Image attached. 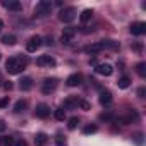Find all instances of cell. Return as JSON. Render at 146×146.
<instances>
[{
	"label": "cell",
	"mask_w": 146,
	"mask_h": 146,
	"mask_svg": "<svg viewBox=\"0 0 146 146\" xmlns=\"http://www.w3.org/2000/svg\"><path fill=\"white\" fill-rule=\"evenodd\" d=\"M26 67H28V57H23V55L9 57L5 62V70L9 74H21Z\"/></svg>",
	"instance_id": "obj_1"
},
{
	"label": "cell",
	"mask_w": 146,
	"mask_h": 146,
	"mask_svg": "<svg viewBox=\"0 0 146 146\" xmlns=\"http://www.w3.org/2000/svg\"><path fill=\"white\" fill-rule=\"evenodd\" d=\"M52 7L53 5H52L50 0H41V2H38L36 7H35V14L38 17H45V16H48L52 12Z\"/></svg>",
	"instance_id": "obj_2"
},
{
	"label": "cell",
	"mask_w": 146,
	"mask_h": 146,
	"mask_svg": "<svg viewBox=\"0 0 146 146\" xmlns=\"http://www.w3.org/2000/svg\"><path fill=\"white\" fill-rule=\"evenodd\" d=\"M58 19H60L62 23H65V24L72 23V21L76 19V9H74V7H64V9L60 11V14H58Z\"/></svg>",
	"instance_id": "obj_3"
},
{
	"label": "cell",
	"mask_w": 146,
	"mask_h": 146,
	"mask_svg": "<svg viewBox=\"0 0 146 146\" xmlns=\"http://www.w3.org/2000/svg\"><path fill=\"white\" fill-rule=\"evenodd\" d=\"M41 45H43V38L38 36V35H35V36H31V38L26 41V50H28V52H36Z\"/></svg>",
	"instance_id": "obj_4"
},
{
	"label": "cell",
	"mask_w": 146,
	"mask_h": 146,
	"mask_svg": "<svg viewBox=\"0 0 146 146\" xmlns=\"http://www.w3.org/2000/svg\"><path fill=\"white\" fill-rule=\"evenodd\" d=\"M57 90V79L55 78H46V79H43V83H41V91L45 93V95H50V93H53Z\"/></svg>",
	"instance_id": "obj_5"
},
{
	"label": "cell",
	"mask_w": 146,
	"mask_h": 146,
	"mask_svg": "<svg viewBox=\"0 0 146 146\" xmlns=\"http://www.w3.org/2000/svg\"><path fill=\"white\" fill-rule=\"evenodd\" d=\"M95 72L98 76H112L113 74V67L110 64H96L95 65Z\"/></svg>",
	"instance_id": "obj_6"
},
{
	"label": "cell",
	"mask_w": 146,
	"mask_h": 146,
	"mask_svg": "<svg viewBox=\"0 0 146 146\" xmlns=\"http://www.w3.org/2000/svg\"><path fill=\"white\" fill-rule=\"evenodd\" d=\"M76 36V28H72V26H67V28H64V31H62V36H60V40H62V43H70L72 41V38Z\"/></svg>",
	"instance_id": "obj_7"
},
{
	"label": "cell",
	"mask_w": 146,
	"mask_h": 146,
	"mask_svg": "<svg viewBox=\"0 0 146 146\" xmlns=\"http://www.w3.org/2000/svg\"><path fill=\"white\" fill-rule=\"evenodd\" d=\"M129 29H131V33H132L134 36H141V35L146 33V23H143V21H136V23L131 24Z\"/></svg>",
	"instance_id": "obj_8"
},
{
	"label": "cell",
	"mask_w": 146,
	"mask_h": 146,
	"mask_svg": "<svg viewBox=\"0 0 146 146\" xmlns=\"http://www.w3.org/2000/svg\"><path fill=\"white\" fill-rule=\"evenodd\" d=\"M83 83V74H79V72H74V74H70L67 79H65V84L69 88H76Z\"/></svg>",
	"instance_id": "obj_9"
},
{
	"label": "cell",
	"mask_w": 146,
	"mask_h": 146,
	"mask_svg": "<svg viewBox=\"0 0 146 146\" xmlns=\"http://www.w3.org/2000/svg\"><path fill=\"white\" fill-rule=\"evenodd\" d=\"M36 65L38 67H53L55 65V58L50 55H40L36 58Z\"/></svg>",
	"instance_id": "obj_10"
},
{
	"label": "cell",
	"mask_w": 146,
	"mask_h": 146,
	"mask_svg": "<svg viewBox=\"0 0 146 146\" xmlns=\"http://www.w3.org/2000/svg\"><path fill=\"white\" fill-rule=\"evenodd\" d=\"M35 115H36L38 119H46V117L50 115V107H48L46 103H40V105H36V108H35Z\"/></svg>",
	"instance_id": "obj_11"
},
{
	"label": "cell",
	"mask_w": 146,
	"mask_h": 146,
	"mask_svg": "<svg viewBox=\"0 0 146 146\" xmlns=\"http://www.w3.org/2000/svg\"><path fill=\"white\" fill-rule=\"evenodd\" d=\"M112 102H113L112 93L108 90H100V103L103 107H108V105H112Z\"/></svg>",
	"instance_id": "obj_12"
},
{
	"label": "cell",
	"mask_w": 146,
	"mask_h": 146,
	"mask_svg": "<svg viewBox=\"0 0 146 146\" xmlns=\"http://www.w3.org/2000/svg\"><path fill=\"white\" fill-rule=\"evenodd\" d=\"M102 50H105L103 45H102V41H98V43H91V45L84 46V52H86V53H91V55H96V53H100Z\"/></svg>",
	"instance_id": "obj_13"
},
{
	"label": "cell",
	"mask_w": 146,
	"mask_h": 146,
	"mask_svg": "<svg viewBox=\"0 0 146 146\" xmlns=\"http://www.w3.org/2000/svg\"><path fill=\"white\" fill-rule=\"evenodd\" d=\"M19 88H21V91H29V90L33 88V79L28 78V76L21 78V81H19Z\"/></svg>",
	"instance_id": "obj_14"
},
{
	"label": "cell",
	"mask_w": 146,
	"mask_h": 146,
	"mask_svg": "<svg viewBox=\"0 0 146 146\" xmlns=\"http://www.w3.org/2000/svg\"><path fill=\"white\" fill-rule=\"evenodd\" d=\"M2 5H4L5 9H9V11H16V12H19V11L23 9L21 2H16V0H9V2H2Z\"/></svg>",
	"instance_id": "obj_15"
},
{
	"label": "cell",
	"mask_w": 146,
	"mask_h": 146,
	"mask_svg": "<svg viewBox=\"0 0 146 146\" xmlns=\"http://www.w3.org/2000/svg\"><path fill=\"white\" fill-rule=\"evenodd\" d=\"M93 19V11L91 9H84L81 14H79V21H81V24H86V23H90Z\"/></svg>",
	"instance_id": "obj_16"
},
{
	"label": "cell",
	"mask_w": 146,
	"mask_h": 146,
	"mask_svg": "<svg viewBox=\"0 0 146 146\" xmlns=\"http://www.w3.org/2000/svg\"><path fill=\"white\" fill-rule=\"evenodd\" d=\"M139 117H137V113L136 112H131L129 115H125V117H120L119 119V122H122V124H132L134 120H137Z\"/></svg>",
	"instance_id": "obj_17"
},
{
	"label": "cell",
	"mask_w": 146,
	"mask_h": 146,
	"mask_svg": "<svg viewBox=\"0 0 146 146\" xmlns=\"http://www.w3.org/2000/svg\"><path fill=\"white\" fill-rule=\"evenodd\" d=\"M78 105H79V100L78 98H67L64 102V107L62 108H76Z\"/></svg>",
	"instance_id": "obj_18"
},
{
	"label": "cell",
	"mask_w": 146,
	"mask_h": 146,
	"mask_svg": "<svg viewBox=\"0 0 146 146\" xmlns=\"http://www.w3.org/2000/svg\"><path fill=\"white\" fill-rule=\"evenodd\" d=\"M16 41H17V38L14 36V35H5V36H2V43L4 45H16Z\"/></svg>",
	"instance_id": "obj_19"
},
{
	"label": "cell",
	"mask_w": 146,
	"mask_h": 146,
	"mask_svg": "<svg viewBox=\"0 0 146 146\" xmlns=\"http://www.w3.org/2000/svg\"><path fill=\"white\" fill-rule=\"evenodd\" d=\"M129 84H131V79H129L127 76H122V78L117 81V86H119L120 90H125V88H129Z\"/></svg>",
	"instance_id": "obj_20"
},
{
	"label": "cell",
	"mask_w": 146,
	"mask_h": 146,
	"mask_svg": "<svg viewBox=\"0 0 146 146\" xmlns=\"http://www.w3.org/2000/svg\"><path fill=\"white\" fill-rule=\"evenodd\" d=\"M26 107H28V102H26V100H19V102L14 105V112H16V113H21V112H24Z\"/></svg>",
	"instance_id": "obj_21"
},
{
	"label": "cell",
	"mask_w": 146,
	"mask_h": 146,
	"mask_svg": "<svg viewBox=\"0 0 146 146\" xmlns=\"http://www.w3.org/2000/svg\"><path fill=\"white\" fill-rule=\"evenodd\" d=\"M35 141H36V144H38V146H45V144H46V141H48V136H46V134H43V132H40V134H36Z\"/></svg>",
	"instance_id": "obj_22"
},
{
	"label": "cell",
	"mask_w": 146,
	"mask_h": 146,
	"mask_svg": "<svg viewBox=\"0 0 146 146\" xmlns=\"http://www.w3.org/2000/svg\"><path fill=\"white\" fill-rule=\"evenodd\" d=\"M0 146H14V137H12V136H4V137H0Z\"/></svg>",
	"instance_id": "obj_23"
},
{
	"label": "cell",
	"mask_w": 146,
	"mask_h": 146,
	"mask_svg": "<svg viewBox=\"0 0 146 146\" xmlns=\"http://www.w3.org/2000/svg\"><path fill=\"white\" fill-rule=\"evenodd\" d=\"M78 124H79V119H78V117H70V119L67 120V129H69V131H74V129L78 127Z\"/></svg>",
	"instance_id": "obj_24"
},
{
	"label": "cell",
	"mask_w": 146,
	"mask_h": 146,
	"mask_svg": "<svg viewBox=\"0 0 146 146\" xmlns=\"http://www.w3.org/2000/svg\"><path fill=\"white\" fill-rule=\"evenodd\" d=\"M136 72H137L141 78H144V76H146V64H144V62H139V64L136 65Z\"/></svg>",
	"instance_id": "obj_25"
},
{
	"label": "cell",
	"mask_w": 146,
	"mask_h": 146,
	"mask_svg": "<svg viewBox=\"0 0 146 146\" xmlns=\"http://www.w3.org/2000/svg\"><path fill=\"white\" fill-rule=\"evenodd\" d=\"M98 131V127L95 125V124H90V125H86L84 129H83V134H95Z\"/></svg>",
	"instance_id": "obj_26"
},
{
	"label": "cell",
	"mask_w": 146,
	"mask_h": 146,
	"mask_svg": "<svg viewBox=\"0 0 146 146\" xmlns=\"http://www.w3.org/2000/svg\"><path fill=\"white\" fill-rule=\"evenodd\" d=\"M55 119H57V120H64V119H65V110H64L62 107H58V108L55 110Z\"/></svg>",
	"instance_id": "obj_27"
},
{
	"label": "cell",
	"mask_w": 146,
	"mask_h": 146,
	"mask_svg": "<svg viewBox=\"0 0 146 146\" xmlns=\"http://www.w3.org/2000/svg\"><path fill=\"white\" fill-rule=\"evenodd\" d=\"M100 120H105V122H112V120H115V117H113L112 113H102V115H100Z\"/></svg>",
	"instance_id": "obj_28"
},
{
	"label": "cell",
	"mask_w": 146,
	"mask_h": 146,
	"mask_svg": "<svg viewBox=\"0 0 146 146\" xmlns=\"http://www.w3.org/2000/svg\"><path fill=\"white\" fill-rule=\"evenodd\" d=\"M55 146H67V141L62 136H57L55 137Z\"/></svg>",
	"instance_id": "obj_29"
},
{
	"label": "cell",
	"mask_w": 146,
	"mask_h": 146,
	"mask_svg": "<svg viewBox=\"0 0 146 146\" xmlns=\"http://www.w3.org/2000/svg\"><path fill=\"white\" fill-rule=\"evenodd\" d=\"M78 107H81L83 110H90V108H91V105H90L88 102H84V100H79V105H78Z\"/></svg>",
	"instance_id": "obj_30"
},
{
	"label": "cell",
	"mask_w": 146,
	"mask_h": 146,
	"mask_svg": "<svg viewBox=\"0 0 146 146\" xmlns=\"http://www.w3.org/2000/svg\"><path fill=\"white\" fill-rule=\"evenodd\" d=\"M7 105H9V96H5V98L0 100V108H4V107H7Z\"/></svg>",
	"instance_id": "obj_31"
},
{
	"label": "cell",
	"mask_w": 146,
	"mask_h": 146,
	"mask_svg": "<svg viewBox=\"0 0 146 146\" xmlns=\"http://www.w3.org/2000/svg\"><path fill=\"white\" fill-rule=\"evenodd\" d=\"M14 146H28V143L24 139H19V141H14Z\"/></svg>",
	"instance_id": "obj_32"
},
{
	"label": "cell",
	"mask_w": 146,
	"mask_h": 146,
	"mask_svg": "<svg viewBox=\"0 0 146 146\" xmlns=\"http://www.w3.org/2000/svg\"><path fill=\"white\" fill-rule=\"evenodd\" d=\"M5 129H7V124H5L4 120H0V134L5 132Z\"/></svg>",
	"instance_id": "obj_33"
},
{
	"label": "cell",
	"mask_w": 146,
	"mask_h": 146,
	"mask_svg": "<svg viewBox=\"0 0 146 146\" xmlns=\"http://www.w3.org/2000/svg\"><path fill=\"white\" fill-rule=\"evenodd\" d=\"M134 141H136L137 144H141V143H143V134H136V136H134Z\"/></svg>",
	"instance_id": "obj_34"
},
{
	"label": "cell",
	"mask_w": 146,
	"mask_h": 146,
	"mask_svg": "<svg viewBox=\"0 0 146 146\" xmlns=\"http://www.w3.org/2000/svg\"><path fill=\"white\" fill-rule=\"evenodd\" d=\"M132 50H136V52H141V50H143V45H141V43H136V45H132Z\"/></svg>",
	"instance_id": "obj_35"
},
{
	"label": "cell",
	"mask_w": 146,
	"mask_h": 146,
	"mask_svg": "<svg viewBox=\"0 0 146 146\" xmlns=\"http://www.w3.org/2000/svg\"><path fill=\"white\" fill-rule=\"evenodd\" d=\"M4 90H5V91H11V90H12V83H11V81H7V83L4 84Z\"/></svg>",
	"instance_id": "obj_36"
},
{
	"label": "cell",
	"mask_w": 146,
	"mask_h": 146,
	"mask_svg": "<svg viewBox=\"0 0 146 146\" xmlns=\"http://www.w3.org/2000/svg\"><path fill=\"white\" fill-rule=\"evenodd\" d=\"M144 93H146L144 88H139V90H137V96H139V98H144Z\"/></svg>",
	"instance_id": "obj_37"
},
{
	"label": "cell",
	"mask_w": 146,
	"mask_h": 146,
	"mask_svg": "<svg viewBox=\"0 0 146 146\" xmlns=\"http://www.w3.org/2000/svg\"><path fill=\"white\" fill-rule=\"evenodd\" d=\"M2 28H4V21L0 19V31H2Z\"/></svg>",
	"instance_id": "obj_38"
}]
</instances>
